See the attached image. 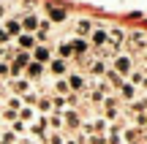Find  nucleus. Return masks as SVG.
I'll list each match as a JSON object with an SVG mask.
<instances>
[{"label":"nucleus","mask_w":147,"mask_h":144,"mask_svg":"<svg viewBox=\"0 0 147 144\" xmlns=\"http://www.w3.org/2000/svg\"><path fill=\"white\" fill-rule=\"evenodd\" d=\"M117 95H120L123 101H134V98H136V84H131V82H123V84L117 87Z\"/></svg>","instance_id":"obj_3"},{"label":"nucleus","mask_w":147,"mask_h":144,"mask_svg":"<svg viewBox=\"0 0 147 144\" xmlns=\"http://www.w3.org/2000/svg\"><path fill=\"white\" fill-rule=\"evenodd\" d=\"M104 109H117V98H104Z\"/></svg>","instance_id":"obj_31"},{"label":"nucleus","mask_w":147,"mask_h":144,"mask_svg":"<svg viewBox=\"0 0 147 144\" xmlns=\"http://www.w3.org/2000/svg\"><path fill=\"white\" fill-rule=\"evenodd\" d=\"M8 38H11L8 33H5V30H0V44H5V41H8Z\"/></svg>","instance_id":"obj_35"},{"label":"nucleus","mask_w":147,"mask_h":144,"mask_svg":"<svg viewBox=\"0 0 147 144\" xmlns=\"http://www.w3.org/2000/svg\"><path fill=\"white\" fill-rule=\"evenodd\" d=\"M55 92H57V95H71L68 82H65V79H57V82H55Z\"/></svg>","instance_id":"obj_23"},{"label":"nucleus","mask_w":147,"mask_h":144,"mask_svg":"<svg viewBox=\"0 0 147 144\" xmlns=\"http://www.w3.org/2000/svg\"><path fill=\"white\" fill-rule=\"evenodd\" d=\"M49 71H52L55 76H57V79H63L65 76V71H68V65H65V60H49Z\"/></svg>","instance_id":"obj_7"},{"label":"nucleus","mask_w":147,"mask_h":144,"mask_svg":"<svg viewBox=\"0 0 147 144\" xmlns=\"http://www.w3.org/2000/svg\"><path fill=\"white\" fill-rule=\"evenodd\" d=\"M90 33H93V22H90V19H79L76 22V35L79 38H87Z\"/></svg>","instance_id":"obj_10"},{"label":"nucleus","mask_w":147,"mask_h":144,"mask_svg":"<svg viewBox=\"0 0 147 144\" xmlns=\"http://www.w3.org/2000/svg\"><path fill=\"white\" fill-rule=\"evenodd\" d=\"M142 90L147 92V76H144V79H142Z\"/></svg>","instance_id":"obj_36"},{"label":"nucleus","mask_w":147,"mask_h":144,"mask_svg":"<svg viewBox=\"0 0 147 144\" xmlns=\"http://www.w3.org/2000/svg\"><path fill=\"white\" fill-rule=\"evenodd\" d=\"M44 141H49V144H65V136H60V131H49Z\"/></svg>","instance_id":"obj_24"},{"label":"nucleus","mask_w":147,"mask_h":144,"mask_svg":"<svg viewBox=\"0 0 147 144\" xmlns=\"http://www.w3.org/2000/svg\"><path fill=\"white\" fill-rule=\"evenodd\" d=\"M57 54H60V60H68L71 54H74V49H71V44H60V46H57Z\"/></svg>","instance_id":"obj_25"},{"label":"nucleus","mask_w":147,"mask_h":144,"mask_svg":"<svg viewBox=\"0 0 147 144\" xmlns=\"http://www.w3.org/2000/svg\"><path fill=\"white\" fill-rule=\"evenodd\" d=\"M47 125H52V131H60L63 128V112H52V117L47 120Z\"/></svg>","instance_id":"obj_17"},{"label":"nucleus","mask_w":147,"mask_h":144,"mask_svg":"<svg viewBox=\"0 0 147 144\" xmlns=\"http://www.w3.org/2000/svg\"><path fill=\"white\" fill-rule=\"evenodd\" d=\"M71 49L79 54V57H84L87 49H90V44H87V38H74V41H71Z\"/></svg>","instance_id":"obj_9"},{"label":"nucleus","mask_w":147,"mask_h":144,"mask_svg":"<svg viewBox=\"0 0 147 144\" xmlns=\"http://www.w3.org/2000/svg\"><path fill=\"white\" fill-rule=\"evenodd\" d=\"M8 109H14V112H16V109H22V98H19V95L8 98Z\"/></svg>","instance_id":"obj_27"},{"label":"nucleus","mask_w":147,"mask_h":144,"mask_svg":"<svg viewBox=\"0 0 147 144\" xmlns=\"http://www.w3.org/2000/svg\"><path fill=\"white\" fill-rule=\"evenodd\" d=\"M142 136H144V139H147V125H144V128H142Z\"/></svg>","instance_id":"obj_38"},{"label":"nucleus","mask_w":147,"mask_h":144,"mask_svg":"<svg viewBox=\"0 0 147 144\" xmlns=\"http://www.w3.org/2000/svg\"><path fill=\"white\" fill-rule=\"evenodd\" d=\"M25 131H27V125H25V123H19V120H14V133L19 136V133H25Z\"/></svg>","instance_id":"obj_30"},{"label":"nucleus","mask_w":147,"mask_h":144,"mask_svg":"<svg viewBox=\"0 0 147 144\" xmlns=\"http://www.w3.org/2000/svg\"><path fill=\"white\" fill-rule=\"evenodd\" d=\"M36 112H41V114H52L55 109H52V101L49 98H38V109Z\"/></svg>","instance_id":"obj_22"},{"label":"nucleus","mask_w":147,"mask_h":144,"mask_svg":"<svg viewBox=\"0 0 147 144\" xmlns=\"http://www.w3.org/2000/svg\"><path fill=\"white\" fill-rule=\"evenodd\" d=\"M63 125L76 128V125H79V114H76V112H63Z\"/></svg>","instance_id":"obj_21"},{"label":"nucleus","mask_w":147,"mask_h":144,"mask_svg":"<svg viewBox=\"0 0 147 144\" xmlns=\"http://www.w3.org/2000/svg\"><path fill=\"white\" fill-rule=\"evenodd\" d=\"M27 63H30V54H27V52H16V57H14V63L8 65V74H11V76H16V79H19V74H22V71L27 68Z\"/></svg>","instance_id":"obj_2"},{"label":"nucleus","mask_w":147,"mask_h":144,"mask_svg":"<svg viewBox=\"0 0 147 144\" xmlns=\"http://www.w3.org/2000/svg\"><path fill=\"white\" fill-rule=\"evenodd\" d=\"M25 71H27V76H33V79H36V76H41V74H44V65H41V63H36V60H30Z\"/></svg>","instance_id":"obj_16"},{"label":"nucleus","mask_w":147,"mask_h":144,"mask_svg":"<svg viewBox=\"0 0 147 144\" xmlns=\"http://www.w3.org/2000/svg\"><path fill=\"white\" fill-rule=\"evenodd\" d=\"M106 35H109V44H112V46H117V49L125 44V33H123L120 27H109V30H106Z\"/></svg>","instance_id":"obj_4"},{"label":"nucleus","mask_w":147,"mask_h":144,"mask_svg":"<svg viewBox=\"0 0 147 144\" xmlns=\"http://www.w3.org/2000/svg\"><path fill=\"white\" fill-rule=\"evenodd\" d=\"M68 87H71V92H74V90H76V92H82V90H84V76L74 74L71 79H68Z\"/></svg>","instance_id":"obj_13"},{"label":"nucleus","mask_w":147,"mask_h":144,"mask_svg":"<svg viewBox=\"0 0 147 144\" xmlns=\"http://www.w3.org/2000/svg\"><path fill=\"white\" fill-rule=\"evenodd\" d=\"M0 139H3V144H11V141L16 139V133H14V131H11V133H5V136H0Z\"/></svg>","instance_id":"obj_33"},{"label":"nucleus","mask_w":147,"mask_h":144,"mask_svg":"<svg viewBox=\"0 0 147 144\" xmlns=\"http://www.w3.org/2000/svg\"><path fill=\"white\" fill-rule=\"evenodd\" d=\"M33 117H36V109H30V106H22V109H19V117H16V120H19V123H30Z\"/></svg>","instance_id":"obj_19"},{"label":"nucleus","mask_w":147,"mask_h":144,"mask_svg":"<svg viewBox=\"0 0 147 144\" xmlns=\"http://www.w3.org/2000/svg\"><path fill=\"white\" fill-rule=\"evenodd\" d=\"M38 25H41V19H38L36 14L25 16V22H22V27H25V30H38Z\"/></svg>","instance_id":"obj_18"},{"label":"nucleus","mask_w":147,"mask_h":144,"mask_svg":"<svg viewBox=\"0 0 147 144\" xmlns=\"http://www.w3.org/2000/svg\"><path fill=\"white\" fill-rule=\"evenodd\" d=\"M16 44H19V49H33L36 38H33L30 33H19V35H16Z\"/></svg>","instance_id":"obj_12"},{"label":"nucleus","mask_w":147,"mask_h":144,"mask_svg":"<svg viewBox=\"0 0 147 144\" xmlns=\"http://www.w3.org/2000/svg\"><path fill=\"white\" fill-rule=\"evenodd\" d=\"M3 30L8 33V35H19V33H22V25H19V19H8Z\"/></svg>","instance_id":"obj_14"},{"label":"nucleus","mask_w":147,"mask_h":144,"mask_svg":"<svg viewBox=\"0 0 147 144\" xmlns=\"http://www.w3.org/2000/svg\"><path fill=\"white\" fill-rule=\"evenodd\" d=\"M134 68H136V65H134V57H131V54H117L115 63H112V71L120 74V76H131Z\"/></svg>","instance_id":"obj_1"},{"label":"nucleus","mask_w":147,"mask_h":144,"mask_svg":"<svg viewBox=\"0 0 147 144\" xmlns=\"http://www.w3.org/2000/svg\"><path fill=\"white\" fill-rule=\"evenodd\" d=\"M142 79H144V71L142 68H134L131 71V84H142Z\"/></svg>","instance_id":"obj_26"},{"label":"nucleus","mask_w":147,"mask_h":144,"mask_svg":"<svg viewBox=\"0 0 147 144\" xmlns=\"http://www.w3.org/2000/svg\"><path fill=\"white\" fill-rule=\"evenodd\" d=\"M16 144H25V141H16Z\"/></svg>","instance_id":"obj_40"},{"label":"nucleus","mask_w":147,"mask_h":144,"mask_svg":"<svg viewBox=\"0 0 147 144\" xmlns=\"http://www.w3.org/2000/svg\"><path fill=\"white\" fill-rule=\"evenodd\" d=\"M30 133L36 136V139H41V141L47 139V133H49V131H47V117H41L36 125H30Z\"/></svg>","instance_id":"obj_8"},{"label":"nucleus","mask_w":147,"mask_h":144,"mask_svg":"<svg viewBox=\"0 0 147 144\" xmlns=\"http://www.w3.org/2000/svg\"><path fill=\"white\" fill-rule=\"evenodd\" d=\"M87 141H90V144H106V136H98V133H93V136H87Z\"/></svg>","instance_id":"obj_29"},{"label":"nucleus","mask_w":147,"mask_h":144,"mask_svg":"<svg viewBox=\"0 0 147 144\" xmlns=\"http://www.w3.org/2000/svg\"><path fill=\"white\" fill-rule=\"evenodd\" d=\"M109 44V35H106V27H95L93 30V46L95 49H104Z\"/></svg>","instance_id":"obj_6"},{"label":"nucleus","mask_w":147,"mask_h":144,"mask_svg":"<svg viewBox=\"0 0 147 144\" xmlns=\"http://www.w3.org/2000/svg\"><path fill=\"white\" fill-rule=\"evenodd\" d=\"M3 120H11V123H14V120H16V112H14V109H5V112H3Z\"/></svg>","instance_id":"obj_32"},{"label":"nucleus","mask_w":147,"mask_h":144,"mask_svg":"<svg viewBox=\"0 0 147 144\" xmlns=\"http://www.w3.org/2000/svg\"><path fill=\"white\" fill-rule=\"evenodd\" d=\"M0 76H8V63H3V60H0Z\"/></svg>","instance_id":"obj_34"},{"label":"nucleus","mask_w":147,"mask_h":144,"mask_svg":"<svg viewBox=\"0 0 147 144\" xmlns=\"http://www.w3.org/2000/svg\"><path fill=\"white\" fill-rule=\"evenodd\" d=\"M33 60H36V63H49V60H52V49L49 46H33Z\"/></svg>","instance_id":"obj_5"},{"label":"nucleus","mask_w":147,"mask_h":144,"mask_svg":"<svg viewBox=\"0 0 147 144\" xmlns=\"http://www.w3.org/2000/svg\"><path fill=\"white\" fill-rule=\"evenodd\" d=\"M90 74H93V76H104L106 74V60H95V63H90Z\"/></svg>","instance_id":"obj_15"},{"label":"nucleus","mask_w":147,"mask_h":144,"mask_svg":"<svg viewBox=\"0 0 147 144\" xmlns=\"http://www.w3.org/2000/svg\"><path fill=\"white\" fill-rule=\"evenodd\" d=\"M101 131H106V120H95L93 123V133H101Z\"/></svg>","instance_id":"obj_28"},{"label":"nucleus","mask_w":147,"mask_h":144,"mask_svg":"<svg viewBox=\"0 0 147 144\" xmlns=\"http://www.w3.org/2000/svg\"><path fill=\"white\" fill-rule=\"evenodd\" d=\"M3 16H5V8H3V3H0V19H3Z\"/></svg>","instance_id":"obj_37"},{"label":"nucleus","mask_w":147,"mask_h":144,"mask_svg":"<svg viewBox=\"0 0 147 144\" xmlns=\"http://www.w3.org/2000/svg\"><path fill=\"white\" fill-rule=\"evenodd\" d=\"M144 60H147V49H144Z\"/></svg>","instance_id":"obj_39"},{"label":"nucleus","mask_w":147,"mask_h":144,"mask_svg":"<svg viewBox=\"0 0 147 144\" xmlns=\"http://www.w3.org/2000/svg\"><path fill=\"white\" fill-rule=\"evenodd\" d=\"M0 136H3V133H0Z\"/></svg>","instance_id":"obj_41"},{"label":"nucleus","mask_w":147,"mask_h":144,"mask_svg":"<svg viewBox=\"0 0 147 144\" xmlns=\"http://www.w3.org/2000/svg\"><path fill=\"white\" fill-rule=\"evenodd\" d=\"M27 90H30V82L27 79H16L14 82V92L16 95H27Z\"/></svg>","instance_id":"obj_20"},{"label":"nucleus","mask_w":147,"mask_h":144,"mask_svg":"<svg viewBox=\"0 0 147 144\" xmlns=\"http://www.w3.org/2000/svg\"><path fill=\"white\" fill-rule=\"evenodd\" d=\"M65 19H68L65 8H57V5H49V22H65Z\"/></svg>","instance_id":"obj_11"}]
</instances>
